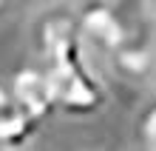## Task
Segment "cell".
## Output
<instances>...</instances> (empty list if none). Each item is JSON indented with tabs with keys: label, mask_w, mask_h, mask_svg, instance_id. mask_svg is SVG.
<instances>
[{
	"label": "cell",
	"mask_w": 156,
	"mask_h": 151,
	"mask_svg": "<svg viewBox=\"0 0 156 151\" xmlns=\"http://www.w3.org/2000/svg\"><path fill=\"white\" fill-rule=\"evenodd\" d=\"M9 91L14 94V100L29 111V114L43 123L54 117V103H51V89H48V80L40 66H31V69H17L12 77H9Z\"/></svg>",
	"instance_id": "3957f363"
},
{
	"label": "cell",
	"mask_w": 156,
	"mask_h": 151,
	"mask_svg": "<svg viewBox=\"0 0 156 151\" xmlns=\"http://www.w3.org/2000/svg\"><path fill=\"white\" fill-rule=\"evenodd\" d=\"M151 9V14H153V20H156V6H148Z\"/></svg>",
	"instance_id": "5b68a950"
},
{
	"label": "cell",
	"mask_w": 156,
	"mask_h": 151,
	"mask_svg": "<svg viewBox=\"0 0 156 151\" xmlns=\"http://www.w3.org/2000/svg\"><path fill=\"white\" fill-rule=\"evenodd\" d=\"M133 137L139 151H156V91L145 100L133 123Z\"/></svg>",
	"instance_id": "277c9868"
},
{
	"label": "cell",
	"mask_w": 156,
	"mask_h": 151,
	"mask_svg": "<svg viewBox=\"0 0 156 151\" xmlns=\"http://www.w3.org/2000/svg\"><path fill=\"white\" fill-rule=\"evenodd\" d=\"M0 12H3V6H0Z\"/></svg>",
	"instance_id": "8992f818"
},
{
	"label": "cell",
	"mask_w": 156,
	"mask_h": 151,
	"mask_svg": "<svg viewBox=\"0 0 156 151\" xmlns=\"http://www.w3.org/2000/svg\"><path fill=\"white\" fill-rule=\"evenodd\" d=\"M31 46L48 80L54 114L91 117L105 106L108 91L80 40L77 12L51 6L31 20Z\"/></svg>",
	"instance_id": "6da1fadb"
},
{
	"label": "cell",
	"mask_w": 156,
	"mask_h": 151,
	"mask_svg": "<svg viewBox=\"0 0 156 151\" xmlns=\"http://www.w3.org/2000/svg\"><path fill=\"white\" fill-rule=\"evenodd\" d=\"M40 123L26 111L0 80V151H26Z\"/></svg>",
	"instance_id": "7a4b0ae2"
}]
</instances>
